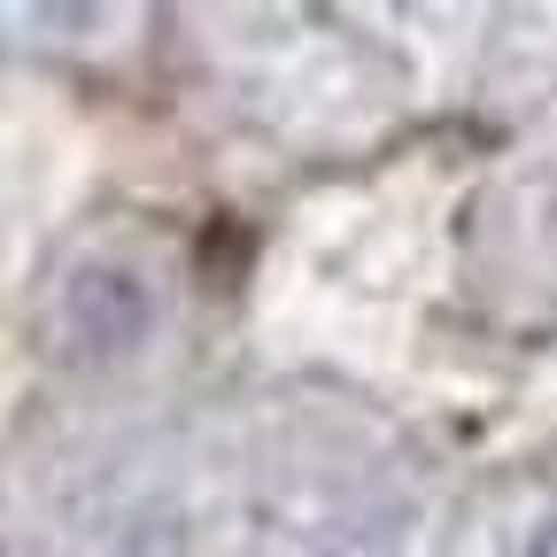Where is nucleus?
<instances>
[{
	"mask_svg": "<svg viewBox=\"0 0 557 557\" xmlns=\"http://www.w3.org/2000/svg\"><path fill=\"white\" fill-rule=\"evenodd\" d=\"M527 557H557V519H549V527L534 534V549H527Z\"/></svg>",
	"mask_w": 557,
	"mask_h": 557,
	"instance_id": "obj_2",
	"label": "nucleus"
},
{
	"mask_svg": "<svg viewBox=\"0 0 557 557\" xmlns=\"http://www.w3.org/2000/svg\"><path fill=\"white\" fill-rule=\"evenodd\" d=\"M62 325H70L78 348H132L139 333H148V295H139L132 271L94 263V271H78L62 287Z\"/></svg>",
	"mask_w": 557,
	"mask_h": 557,
	"instance_id": "obj_1",
	"label": "nucleus"
}]
</instances>
